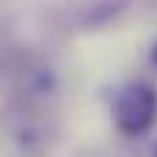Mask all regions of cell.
Masks as SVG:
<instances>
[{
	"label": "cell",
	"instance_id": "obj_2",
	"mask_svg": "<svg viewBox=\"0 0 157 157\" xmlns=\"http://www.w3.org/2000/svg\"><path fill=\"white\" fill-rule=\"evenodd\" d=\"M152 63L157 66V41H155V47H152Z\"/></svg>",
	"mask_w": 157,
	"mask_h": 157
},
{
	"label": "cell",
	"instance_id": "obj_3",
	"mask_svg": "<svg viewBox=\"0 0 157 157\" xmlns=\"http://www.w3.org/2000/svg\"><path fill=\"white\" fill-rule=\"evenodd\" d=\"M155 157H157V146H155Z\"/></svg>",
	"mask_w": 157,
	"mask_h": 157
},
{
	"label": "cell",
	"instance_id": "obj_1",
	"mask_svg": "<svg viewBox=\"0 0 157 157\" xmlns=\"http://www.w3.org/2000/svg\"><path fill=\"white\" fill-rule=\"evenodd\" d=\"M113 124L121 135L138 138L152 130L157 119V91L149 83H130L113 99Z\"/></svg>",
	"mask_w": 157,
	"mask_h": 157
}]
</instances>
